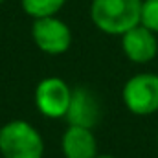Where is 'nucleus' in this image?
<instances>
[{
  "label": "nucleus",
  "instance_id": "obj_1",
  "mask_svg": "<svg viewBox=\"0 0 158 158\" xmlns=\"http://www.w3.org/2000/svg\"><path fill=\"white\" fill-rule=\"evenodd\" d=\"M143 0H92L90 19L107 35H123L140 24Z\"/></svg>",
  "mask_w": 158,
  "mask_h": 158
},
{
  "label": "nucleus",
  "instance_id": "obj_2",
  "mask_svg": "<svg viewBox=\"0 0 158 158\" xmlns=\"http://www.w3.org/2000/svg\"><path fill=\"white\" fill-rule=\"evenodd\" d=\"M44 140L40 132L24 119H13L0 127L2 158H42Z\"/></svg>",
  "mask_w": 158,
  "mask_h": 158
},
{
  "label": "nucleus",
  "instance_id": "obj_3",
  "mask_svg": "<svg viewBox=\"0 0 158 158\" xmlns=\"http://www.w3.org/2000/svg\"><path fill=\"white\" fill-rule=\"evenodd\" d=\"M121 99L136 116H149L158 110V76L151 72L136 74L123 85Z\"/></svg>",
  "mask_w": 158,
  "mask_h": 158
},
{
  "label": "nucleus",
  "instance_id": "obj_4",
  "mask_svg": "<svg viewBox=\"0 0 158 158\" xmlns=\"http://www.w3.org/2000/svg\"><path fill=\"white\" fill-rule=\"evenodd\" d=\"M33 99L42 116L50 119L64 118L72 99V86L61 77H44L35 88Z\"/></svg>",
  "mask_w": 158,
  "mask_h": 158
},
{
  "label": "nucleus",
  "instance_id": "obj_5",
  "mask_svg": "<svg viewBox=\"0 0 158 158\" xmlns=\"http://www.w3.org/2000/svg\"><path fill=\"white\" fill-rule=\"evenodd\" d=\"M31 37L35 46L48 55H61L72 46V30L55 15L35 19L31 26Z\"/></svg>",
  "mask_w": 158,
  "mask_h": 158
},
{
  "label": "nucleus",
  "instance_id": "obj_6",
  "mask_svg": "<svg viewBox=\"0 0 158 158\" xmlns=\"http://www.w3.org/2000/svg\"><path fill=\"white\" fill-rule=\"evenodd\" d=\"M64 118L68 121V125L94 129L101 121L99 98L86 86L72 88V99H70V105H68Z\"/></svg>",
  "mask_w": 158,
  "mask_h": 158
},
{
  "label": "nucleus",
  "instance_id": "obj_7",
  "mask_svg": "<svg viewBox=\"0 0 158 158\" xmlns=\"http://www.w3.org/2000/svg\"><path fill=\"white\" fill-rule=\"evenodd\" d=\"M121 50L129 61H132L136 64H147L158 53L156 33L151 31L149 28L138 24L121 35Z\"/></svg>",
  "mask_w": 158,
  "mask_h": 158
},
{
  "label": "nucleus",
  "instance_id": "obj_8",
  "mask_svg": "<svg viewBox=\"0 0 158 158\" xmlns=\"http://www.w3.org/2000/svg\"><path fill=\"white\" fill-rule=\"evenodd\" d=\"M61 149H63L64 158H96L98 140L92 129L68 125L61 140Z\"/></svg>",
  "mask_w": 158,
  "mask_h": 158
},
{
  "label": "nucleus",
  "instance_id": "obj_9",
  "mask_svg": "<svg viewBox=\"0 0 158 158\" xmlns=\"http://www.w3.org/2000/svg\"><path fill=\"white\" fill-rule=\"evenodd\" d=\"M66 0H20L22 11L30 15L33 20L42 17H53L57 15Z\"/></svg>",
  "mask_w": 158,
  "mask_h": 158
},
{
  "label": "nucleus",
  "instance_id": "obj_10",
  "mask_svg": "<svg viewBox=\"0 0 158 158\" xmlns=\"http://www.w3.org/2000/svg\"><path fill=\"white\" fill-rule=\"evenodd\" d=\"M140 24L158 33V0H143L142 2Z\"/></svg>",
  "mask_w": 158,
  "mask_h": 158
},
{
  "label": "nucleus",
  "instance_id": "obj_11",
  "mask_svg": "<svg viewBox=\"0 0 158 158\" xmlns=\"http://www.w3.org/2000/svg\"><path fill=\"white\" fill-rule=\"evenodd\" d=\"M96 158H114L112 155H98Z\"/></svg>",
  "mask_w": 158,
  "mask_h": 158
},
{
  "label": "nucleus",
  "instance_id": "obj_12",
  "mask_svg": "<svg viewBox=\"0 0 158 158\" xmlns=\"http://www.w3.org/2000/svg\"><path fill=\"white\" fill-rule=\"evenodd\" d=\"M2 2H4V0H0V4H2Z\"/></svg>",
  "mask_w": 158,
  "mask_h": 158
},
{
  "label": "nucleus",
  "instance_id": "obj_13",
  "mask_svg": "<svg viewBox=\"0 0 158 158\" xmlns=\"http://www.w3.org/2000/svg\"><path fill=\"white\" fill-rule=\"evenodd\" d=\"M0 158H2V156H0Z\"/></svg>",
  "mask_w": 158,
  "mask_h": 158
}]
</instances>
